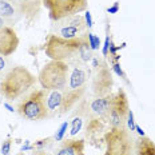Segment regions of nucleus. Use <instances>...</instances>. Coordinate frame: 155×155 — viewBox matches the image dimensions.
<instances>
[{
	"label": "nucleus",
	"mask_w": 155,
	"mask_h": 155,
	"mask_svg": "<svg viewBox=\"0 0 155 155\" xmlns=\"http://www.w3.org/2000/svg\"><path fill=\"white\" fill-rule=\"evenodd\" d=\"M135 155H155V142L146 135L135 139Z\"/></svg>",
	"instance_id": "f3484780"
},
{
	"label": "nucleus",
	"mask_w": 155,
	"mask_h": 155,
	"mask_svg": "<svg viewBox=\"0 0 155 155\" xmlns=\"http://www.w3.org/2000/svg\"><path fill=\"white\" fill-rule=\"evenodd\" d=\"M11 144H12V138H7V139L2 143V154L3 155L9 154V151H11Z\"/></svg>",
	"instance_id": "b1692460"
},
{
	"label": "nucleus",
	"mask_w": 155,
	"mask_h": 155,
	"mask_svg": "<svg viewBox=\"0 0 155 155\" xmlns=\"http://www.w3.org/2000/svg\"><path fill=\"white\" fill-rule=\"evenodd\" d=\"M103 155H135V139L127 127H108L104 134Z\"/></svg>",
	"instance_id": "423d86ee"
},
{
	"label": "nucleus",
	"mask_w": 155,
	"mask_h": 155,
	"mask_svg": "<svg viewBox=\"0 0 155 155\" xmlns=\"http://www.w3.org/2000/svg\"><path fill=\"white\" fill-rule=\"evenodd\" d=\"M87 0H43V7L47 8L52 21L79 15L87 9Z\"/></svg>",
	"instance_id": "6e6552de"
},
{
	"label": "nucleus",
	"mask_w": 155,
	"mask_h": 155,
	"mask_svg": "<svg viewBox=\"0 0 155 155\" xmlns=\"http://www.w3.org/2000/svg\"><path fill=\"white\" fill-rule=\"evenodd\" d=\"M56 155H84V140L64 139L58 148Z\"/></svg>",
	"instance_id": "4468645a"
},
{
	"label": "nucleus",
	"mask_w": 155,
	"mask_h": 155,
	"mask_svg": "<svg viewBox=\"0 0 155 155\" xmlns=\"http://www.w3.org/2000/svg\"><path fill=\"white\" fill-rule=\"evenodd\" d=\"M48 92L46 95V104L48 108V114L51 116L60 115V108H62L63 95L62 91H46Z\"/></svg>",
	"instance_id": "2eb2a0df"
},
{
	"label": "nucleus",
	"mask_w": 155,
	"mask_h": 155,
	"mask_svg": "<svg viewBox=\"0 0 155 155\" xmlns=\"http://www.w3.org/2000/svg\"><path fill=\"white\" fill-rule=\"evenodd\" d=\"M112 70L115 71L116 75H119L122 79H124L126 82H127V76H126V74L123 72V70L120 68V64H119V63H114V64H112Z\"/></svg>",
	"instance_id": "393cba45"
},
{
	"label": "nucleus",
	"mask_w": 155,
	"mask_h": 155,
	"mask_svg": "<svg viewBox=\"0 0 155 155\" xmlns=\"http://www.w3.org/2000/svg\"><path fill=\"white\" fill-rule=\"evenodd\" d=\"M19 36L11 25L0 28V56H11L19 47Z\"/></svg>",
	"instance_id": "f8f14e48"
},
{
	"label": "nucleus",
	"mask_w": 155,
	"mask_h": 155,
	"mask_svg": "<svg viewBox=\"0 0 155 155\" xmlns=\"http://www.w3.org/2000/svg\"><path fill=\"white\" fill-rule=\"evenodd\" d=\"M54 138H51V137H48V138H44V139H40V140H38V142H35L34 144L31 146V150H46V146H48V144L51 143V140H52Z\"/></svg>",
	"instance_id": "aec40b11"
},
{
	"label": "nucleus",
	"mask_w": 155,
	"mask_h": 155,
	"mask_svg": "<svg viewBox=\"0 0 155 155\" xmlns=\"http://www.w3.org/2000/svg\"><path fill=\"white\" fill-rule=\"evenodd\" d=\"M5 66H7V62H5L4 56H0V72L5 68Z\"/></svg>",
	"instance_id": "c85d7f7f"
},
{
	"label": "nucleus",
	"mask_w": 155,
	"mask_h": 155,
	"mask_svg": "<svg viewBox=\"0 0 155 155\" xmlns=\"http://www.w3.org/2000/svg\"><path fill=\"white\" fill-rule=\"evenodd\" d=\"M83 116H80V115H74V120L71 122V131H70V134L72 135H76L78 132L80 131V128H82V124H83Z\"/></svg>",
	"instance_id": "6ab92c4d"
},
{
	"label": "nucleus",
	"mask_w": 155,
	"mask_h": 155,
	"mask_svg": "<svg viewBox=\"0 0 155 155\" xmlns=\"http://www.w3.org/2000/svg\"><path fill=\"white\" fill-rule=\"evenodd\" d=\"M87 31V23L84 16L74 15L68 18L60 19L58 21H54L51 27V34L58 35L64 39H76L80 38Z\"/></svg>",
	"instance_id": "1a4fd4ad"
},
{
	"label": "nucleus",
	"mask_w": 155,
	"mask_h": 155,
	"mask_svg": "<svg viewBox=\"0 0 155 155\" xmlns=\"http://www.w3.org/2000/svg\"><path fill=\"white\" fill-rule=\"evenodd\" d=\"M135 119H134V112L131 111H128V115H127V120H126V127H127V130L132 132V131H135Z\"/></svg>",
	"instance_id": "5701e85b"
},
{
	"label": "nucleus",
	"mask_w": 155,
	"mask_h": 155,
	"mask_svg": "<svg viewBox=\"0 0 155 155\" xmlns=\"http://www.w3.org/2000/svg\"><path fill=\"white\" fill-rule=\"evenodd\" d=\"M68 122H64V123L60 124V127H59V130L56 131V134L54 135V139L56 140V142H62L63 140V138H64V134H66V131H67V128H68Z\"/></svg>",
	"instance_id": "412c9836"
},
{
	"label": "nucleus",
	"mask_w": 155,
	"mask_h": 155,
	"mask_svg": "<svg viewBox=\"0 0 155 155\" xmlns=\"http://www.w3.org/2000/svg\"><path fill=\"white\" fill-rule=\"evenodd\" d=\"M106 126H108L107 119L101 118H87L86 124V138L92 142H95L99 138V135L106 134Z\"/></svg>",
	"instance_id": "ddd939ff"
},
{
	"label": "nucleus",
	"mask_w": 155,
	"mask_h": 155,
	"mask_svg": "<svg viewBox=\"0 0 155 155\" xmlns=\"http://www.w3.org/2000/svg\"><path fill=\"white\" fill-rule=\"evenodd\" d=\"M32 155H52V154L48 153L47 150H35V153H32Z\"/></svg>",
	"instance_id": "cd10ccee"
},
{
	"label": "nucleus",
	"mask_w": 155,
	"mask_h": 155,
	"mask_svg": "<svg viewBox=\"0 0 155 155\" xmlns=\"http://www.w3.org/2000/svg\"><path fill=\"white\" fill-rule=\"evenodd\" d=\"M92 66H94V74L91 80V91L95 98L106 96L112 92L114 87V79L110 70L108 64L103 59H96L92 58Z\"/></svg>",
	"instance_id": "0eeeda50"
},
{
	"label": "nucleus",
	"mask_w": 155,
	"mask_h": 155,
	"mask_svg": "<svg viewBox=\"0 0 155 155\" xmlns=\"http://www.w3.org/2000/svg\"><path fill=\"white\" fill-rule=\"evenodd\" d=\"M79 46H80V38L64 39L58 36V35L50 34L46 39L44 52H46V56H48L51 60L66 62L70 66V64H76L80 62Z\"/></svg>",
	"instance_id": "7ed1b4c3"
},
{
	"label": "nucleus",
	"mask_w": 155,
	"mask_h": 155,
	"mask_svg": "<svg viewBox=\"0 0 155 155\" xmlns=\"http://www.w3.org/2000/svg\"><path fill=\"white\" fill-rule=\"evenodd\" d=\"M135 131H137L138 132V134H139V137H144V131L143 130H142V128L139 127V126H135Z\"/></svg>",
	"instance_id": "c756f323"
},
{
	"label": "nucleus",
	"mask_w": 155,
	"mask_h": 155,
	"mask_svg": "<svg viewBox=\"0 0 155 155\" xmlns=\"http://www.w3.org/2000/svg\"><path fill=\"white\" fill-rule=\"evenodd\" d=\"M19 11L27 27L34 25L40 18L43 0H7Z\"/></svg>",
	"instance_id": "9b49d317"
},
{
	"label": "nucleus",
	"mask_w": 155,
	"mask_h": 155,
	"mask_svg": "<svg viewBox=\"0 0 155 155\" xmlns=\"http://www.w3.org/2000/svg\"><path fill=\"white\" fill-rule=\"evenodd\" d=\"M110 43H111V36H110L108 27H107V30H106V41H104V46H103V50H102L103 58H107L110 55Z\"/></svg>",
	"instance_id": "4be33fe9"
},
{
	"label": "nucleus",
	"mask_w": 155,
	"mask_h": 155,
	"mask_svg": "<svg viewBox=\"0 0 155 155\" xmlns=\"http://www.w3.org/2000/svg\"><path fill=\"white\" fill-rule=\"evenodd\" d=\"M70 76V66L66 62L50 60L41 67L38 80L44 91H62Z\"/></svg>",
	"instance_id": "20e7f679"
},
{
	"label": "nucleus",
	"mask_w": 155,
	"mask_h": 155,
	"mask_svg": "<svg viewBox=\"0 0 155 155\" xmlns=\"http://www.w3.org/2000/svg\"><path fill=\"white\" fill-rule=\"evenodd\" d=\"M119 11V2H115L112 7H108L107 8V12L108 14H116Z\"/></svg>",
	"instance_id": "bb28decb"
},
{
	"label": "nucleus",
	"mask_w": 155,
	"mask_h": 155,
	"mask_svg": "<svg viewBox=\"0 0 155 155\" xmlns=\"http://www.w3.org/2000/svg\"><path fill=\"white\" fill-rule=\"evenodd\" d=\"M18 155H24V153H19Z\"/></svg>",
	"instance_id": "2f4dec72"
},
{
	"label": "nucleus",
	"mask_w": 155,
	"mask_h": 155,
	"mask_svg": "<svg viewBox=\"0 0 155 155\" xmlns=\"http://www.w3.org/2000/svg\"><path fill=\"white\" fill-rule=\"evenodd\" d=\"M0 16L3 19H5L11 27H14L21 19L19 11L9 2H7V0H0Z\"/></svg>",
	"instance_id": "dca6fc26"
},
{
	"label": "nucleus",
	"mask_w": 155,
	"mask_h": 155,
	"mask_svg": "<svg viewBox=\"0 0 155 155\" xmlns=\"http://www.w3.org/2000/svg\"><path fill=\"white\" fill-rule=\"evenodd\" d=\"M128 111H130V106H128L127 94L123 88H119L118 92L114 95V102L107 116L108 127H126Z\"/></svg>",
	"instance_id": "9d476101"
},
{
	"label": "nucleus",
	"mask_w": 155,
	"mask_h": 155,
	"mask_svg": "<svg viewBox=\"0 0 155 155\" xmlns=\"http://www.w3.org/2000/svg\"><path fill=\"white\" fill-rule=\"evenodd\" d=\"M94 58V51L88 41V31H86L84 34L80 36V46H79V59L83 64L91 62Z\"/></svg>",
	"instance_id": "a211bd4d"
},
{
	"label": "nucleus",
	"mask_w": 155,
	"mask_h": 155,
	"mask_svg": "<svg viewBox=\"0 0 155 155\" xmlns=\"http://www.w3.org/2000/svg\"><path fill=\"white\" fill-rule=\"evenodd\" d=\"M38 82V76L24 66H14L0 80V95L8 102L19 101L35 90Z\"/></svg>",
	"instance_id": "f257e3e1"
},
{
	"label": "nucleus",
	"mask_w": 155,
	"mask_h": 155,
	"mask_svg": "<svg viewBox=\"0 0 155 155\" xmlns=\"http://www.w3.org/2000/svg\"><path fill=\"white\" fill-rule=\"evenodd\" d=\"M46 95L47 92L43 88H35L25 95L20 102H19L16 111L21 118L32 122L44 120L50 118L48 108L46 104Z\"/></svg>",
	"instance_id": "39448f33"
},
{
	"label": "nucleus",
	"mask_w": 155,
	"mask_h": 155,
	"mask_svg": "<svg viewBox=\"0 0 155 155\" xmlns=\"http://www.w3.org/2000/svg\"><path fill=\"white\" fill-rule=\"evenodd\" d=\"M90 72L86 70L83 63L74 64L72 70L70 71L68 82L62 90L63 102L60 108V115L71 111L82 99H84L87 92V82H88Z\"/></svg>",
	"instance_id": "f03ea898"
},
{
	"label": "nucleus",
	"mask_w": 155,
	"mask_h": 155,
	"mask_svg": "<svg viewBox=\"0 0 155 155\" xmlns=\"http://www.w3.org/2000/svg\"><path fill=\"white\" fill-rule=\"evenodd\" d=\"M4 107H5V108H8V111H9V112H14V111H15L14 107H11V106L8 104V103H4Z\"/></svg>",
	"instance_id": "7c9ffc66"
},
{
	"label": "nucleus",
	"mask_w": 155,
	"mask_h": 155,
	"mask_svg": "<svg viewBox=\"0 0 155 155\" xmlns=\"http://www.w3.org/2000/svg\"><path fill=\"white\" fill-rule=\"evenodd\" d=\"M84 19H86V23H87V28H91L92 27V18H91V12L87 11L86 15H84Z\"/></svg>",
	"instance_id": "a878e982"
}]
</instances>
